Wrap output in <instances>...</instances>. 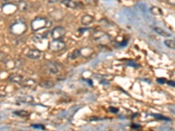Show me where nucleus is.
<instances>
[{"mask_svg": "<svg viewBox=\"0 0 175 131\" xmlns=\"http://www.w3.org/2000/svg\"><path fill=\"white\" fill-rule=\"evenodd\" d=\"M50 26H51V22L47 18L37 17L31 21V28L33 32L48 28Z\"/></svg>", "mask_w": 175, "mask_h": 131, "instance_id": "nucleus-1", "label": "nucleus"}, {"mask_svg": "<svg viewBox=\"0 0 175 131\" xmlns=\"http://www.w3.org/2000/svg\"><path fill=\"white\" fill-rule=\"evenodd\" d=\"M26 30H27L26 23L24 20H21V19L13 23L10 27L11 33L15 35V36H21L24 33H26Z\"/></svg>", "mask_w": 175, "mask_h": 131, "instance_id": "nucleus-2", "label": "nucleus"}, {"mask_svg": "<svg viewBox=\"0 0 175 131\" xmlns=\"http://www.w3.org/2000/svg\"><path fill=\"white\" fill-rule=\"evenodd\" d=\"M66 47V44L64 41H62L61 39H53L49 42L48 48L52 52H60L64 50Z\"/></svg>", "mask_w": 175, "mask_h": 131, "instance_id": "nucleus-3", "label": "nucleus"}, {"mask_svg": "<svg viewBox=\"0 0 175 131\" xmlns=\"http://www.w3.org/2000/svg\"><path fill=\"white\" fill-rule=\"evenodd\" d=\"M93 40L95 42L101 44L102 46H104L110 42V36L103 32H96L93 34Z\"/></svg>", "mask_w": 175, "mask_h": 131, "instance_id": "nucleus-4", "label": "nucleus"}, {"mask_svg": "<svg viewBox=\"0 0 175 131\" xmlns=\"http://www.w3.org/2000/svg\"><path fill=\"white\" fill-rule=\"evenodd\" d=\"M51 35L54 39H61L66 35V29L62 26H56L51 32Z\"/></svg>", "mask_w": 175, "mask_h": 131, "instance_id": "nucleus-5", "label": "nucleus"}, {"mask_svg": "<svg viewBox=\"0 0 175 131\" xmlns=\"http://www.w3.org/2000/svg\"><path fill=\"white\" fill-rule=\"evenodd\" d=\"M26 56L31 59H39L42 57V52L38 49H31L26 53Z\"/></svg>", "mask_w": 175, "mask_h": 131, "instance_id": "nucleus-6", "label": "nucleus"}, {"mask_svg": "<svg viewBox=\"0 0 175 131\" xmlns=\"http://www.w3.org/2000/svg\"><path fill=\"white\" fill-rule=\"evenodd\" d=\"M80 53H81V56H82L83 58H90L91 57L93 53H94V49L92 47H82L81 49H80Z\"/></svg>", "mask_w": 175, "mask_h": 131, "instance_id": "nucleus-7", "label": "nucleus"}, {"mask_svg": "<svg viewBox=\"0 0 175 131\" xmlns=\"http://www.w3.org/2000/svg\"><path fill=\"white\" fill-rule=\"evenodd\" d=\"M9 80L13 83H16V84H22L23 80H24V77L18 74V73H12L9 75Z\"/></svg>", "mask_w": 175, "mask_h": 131, "instance_id": "nucleus-8", "label": "nucleus"}, {"mask_svg": "<svg viewBox=\"0 0 175 131\" xmlns=\"http://www.w3.org/2000/svg\"><path fill=\"white\" fill-rule=\"evenodd\" d=\"M47 69L48 72L50 73H57L59 72V68L57 67V65H56L54 62H53V61H47Z\"/></svg>", "mask_w": 175, "mask_h": 131, "instance_id": "nucleus-9", "label": "nucleus"}, {"mask_svg": "<svg viewBox=\"0 0 175 131\" xmlns=\"http://www.w3.org/2000/svg\"><path fill=\"white\" fill-rule=\"evenodd\" d=\"M60 2H61V4L65 5L66 7H68V8L76 9L79 7V4L77 2L73 1V0H61Z\"/></svg>", "mask_w": 175, "mask_h": 131, "instance_id": "nucleus-10", "label": "nucleus"}, {"mask_svg": "<svg viewBox=\"0 0 175 131\" xmlns=\"http://www.w3.org/2000/svg\"><path fill=\"white\" fill-rule=\"evenodd\" d=\"M16 10H18V7L13 4H6L3 7V11L7 14H13L16 12Z\"/></svg>", "mask_w": 175, "mask_h": 131, "instance_id": "nucleus-11", "label": "nucleus"}, {"mask_svg": "<svg viewBox=\"0 0 175 131\" xmlns=\"http://www.w3.org/2000/svg\"><path fill=\"white\" fill-rule=\"evenodd\" d=\"M95 21V18L91 15H84L81 18V22L83 26H90V24H92Z\"/></svg>", "mask_w": 175, "mask_h": 131, "instance_id": "nucleus-12", "label": "nucleus"}, {"mask_svg": "<svg viewBox=\"0 0 175 131\" xmlns=\"http://www.w3.org/2000/svg\"><path fill=\"white\" fill-rule=\"evenodd\" d=\"M54 82L53 81V80H42L39 86L40 87V88H45V89H49V88H54Z\"/></svg>", "mask_w": 175, "mask_h": 131, "instance_id": "nucleus-13", "label": "nucleus"}, {"mask_svg": "<svg viewBox=\"0 0 175 131\" xmlns=\"http://www.w3.org/2000/svg\"><path fill=\"white\" fill-rule=\"evenodd\" d=\"M34 101V98L32 95H23L21 97L18 98V102L21 103H32Z\"/></svg>", "mask_w": 175, "mask_h": 131, "instance_id": "nucleus-14", "label": "nucleus"}, {"mask_svg": "<svg viewBox=\"0 0 175 131\" xmlns=\"http://www.w3.org/2000/svg\"><path fill=\"white\" fill-rule=\"evenodd\" d=\"M81 56V53H80V49H75L68 55V59L69 60H75L77 58H79Z\"/></svg>", "mask_w": 175, "mask_h": 131, "instance_id": "nucleus-15", "label": "nucleus"}, {"mask_svg": "<svg viewBox=\"0 0 175 131\" xmlns=\"http://www.w3.org/2000/svg\"><path fill=\"white\" fill-rule=\"evenodd\" d=\"M18 7V11H20V12H26L28 8H29V4L27 2H25L24 0L23 1H20V2H18V4L17 5Z\"/></svg>", "mask_w": 175, "mask_h": 131, "instance_id": "nucleus-16", "label": "nucleus"}, {"mask_svg": "<svg viewBox=\"0 0 175 131\" xmlns=\"http://www.w3.org/2000/svg\"><path fill=\"white\" fill-rule=\"evenodd\" d=\"M150 13H152L154 16H161L163 15V12L161 9L158 6H152L150 8Z\"/></svg>", "mask_w": 175, "mask_h": 131, "instance_id": "nucleus-17", "label": "nucleus"}, {"mask_svg": "<svg viewBox=\"0 0 175 131\" xmlns=\"http://www.w3.org/2000/svg\"><path fill=\"white\" fill-rule=\"evenodd\" d=\"M22 84H23V86L25 88H33L35 85H36V81L34 80H33V79H27L26 80H23Z\"/></svg>", "mask_w": 175, "mask_h": 131, "instance_id": "nucleus-18", "label": "nucleus"}, {"mask_svg": "<svg viewBox=\"0 0 175 131\" xmlns=\"http://www.w3.org/2000/svg\"><path fill=\"white\" fill-rule=\"evenodd\" d=\"M153 31L156 33L159 34V35L162 36V37H170V36H171V34L167 33L166 31H164L163 29H161L160 27H154Z\"/></svg>", "mask_w": 175, "mask_h": 131, "instance_id": "nucleus-19", "label": "nucleus"}, {"mask_svg": "<svg viewBox=\"0 0 175 131\" xmlns=\"http://www.w3.org/2000/svg\"><path fill=\"white\" fill-rule=\"evenodd\" d=\"M13 114H15V115L19 116V117H27V116L30 115V113H29L28 111H26V110H23V109L18 110V111H14Z\"/></svg>", "mask_w": 175, "mask_h": 131, "instance_id": "nucleus-20", "label": "nucleus"}, {"mask_svg": "<svg viewBox=\"0 0 175 131\" xmlns=\"http://www.w3.org/2000/svg\"><path fill=\"white\" fill-rule=\"evenodd\" d=\"M164 43H165V45H166L168 48H171L172 50L175 48L174 40H172V39H166Z\"/></svg>", "mask_w": 175, "mask_h": 131, "instance_id": "nucleus-21", "label": "nucleus"}, {"mask_svg": "<svg viewBox=\"0 0 175 131\" xmlns=\"http://www.w3.org/2000/svg\"><path fill=\"white\" fill-rule=\"evenodd\" d=\"M127 65L128 66H130V67H132V68H137L139 66L137 65L134 60H130V61H127Z\"/></svg>", "mask_w": 175, "mask_h": 131, "instance_id": "nucleus-22", "label": "nucleus"}, {"mask_svg": "<svg viewBox=\"0 0 175 131\" xmlns=\"http://www.w3.org/2000/svg\"><path fill=\"white\" fill-rule=\"evenodd\" d=\"M32 128H38V129H41V130H44V129H45V126L42 125V124H33V125H32Z\"/></svg>", "mask_w": 175, "mask_h": 131, "instance_id": "nucleus-23", "label": "nucleus"}, {"mask_svg": "<svg viewBox=\"0 0 175 131\" xmlns=\"http://www.w3.org/2000/svg\"><path fill=\"white\" fill-rule=\"evenodd\" d=\"M153 116H154V117H155V118L159 119V120H167V121H170V119L166 118V117H164V116H163V115H161V114H154Z\"/></svg>", "mask_w": 175, "mask_h": 131, "instance_id": "nucleus-24", "label": "nucleus"}, {"mask_svg": "<svg viewBox=\"0 0 175 131\" xmlns=\"http://www.w3.org/2000/svg\"><path fill=\"white\" fill-rule=\"evenodd\" d=\"M167 80L166 78H158L157 79V82L159 83V84H165V83H167Z\"/></svg>", "mask_w": 175, "mask_h": 131, "instance_id": "nucleus-25", "label": "nucleus"}, {"mask_svg": "<svg viewBox=\"0 0 175 131\" xmlns=\"http://www.w3.org/2000/svg\"><path fill=\"white\" fill-rule=\"evenodd\" d=\"M101 77L106 79V80H108V81H110V80L113 79V75H111V74H103V75H101Z\"/></svg>", "mask_w": 175, "mask_h": 131, "instance_id": "nucleus-26", "label": "nucleus"}, {"mask_svg": "<svg viewBox=\"0 0 175 131\" xmlns=\"http://www.w3.org/2000/svg\"><path fill=\"white\" fill-rule=\"evenodd\" d=\"M110 111L111 112H112V113H117L119 110H118V108H114V107H111L110 108Z\"/></svg>", "mask_w": 175, "mask_h": 131, "instance_id": "nucleus-27", "label": "nucleus"}, {"mask_svg": "<svg viewBox=\"0 0 175 131\" xmlns=\"http://www.w3.org/2000/svg\"><path fill=\"white\" fill-rule=\"evenodd\" d=\"M167 84L169 85V86H172V87H173V88L175 87L174 81H173V80H168V81H167Z\"/></svg>", "mask_w": 175, "mask_h": 131, "instance_id": "nucleus-28", "label": "nucleus"}, {"mask_svg": "<svg viewBox=\"0 0 175 131\" xmlns=\"http://www.w3.org/2000/svg\"><path fill=\"white\" fill-rule=\"evenodd\" d=\"M167 3H168V4H170V5H172V6H174L175 0H167Z\"/></svg>", "mask_w": 175, "mask_h": 131, "instance_id": "nucleus-29", "label": "nucleus"}, {"mask_svg": "<svg viewBox=\"0 0 175 131\" xmlns=\"http://www.w3.org/2000/svg\"><path fill=\"white\" fill-rule=\"evenodd\" d=\"M131 128H140V126H138V125H132V126H131Z\"/></svg>", "mask_w": 175, "mask_h": 131, "instance_id": "nucleus-30", "label": "nucleus"}, {"mask_svg": "<svg viewBox=\"0 0 175 131\" xmlns=\"http://www.w3.org/2000/svg\"><path fill=\"white\" fill-rule=\"evenodd\" d=\"M56 1H58V0H49V3H54Z\"/></svg>", "mask_w": 175, "mask_h": 131, "instance_id": "nucleus-31", "label": "nucleus"}, {"mask_svg": "<svg viewBox=\"0 0 175 131\" xmlns=\"http://www.w3.org/2000/svg\"><path fill=\"white\" fill-rule=\"evenodd\" d=\"M12 1H13V2H18H18H20V1H23V0H12Z\"/></svg>", "mask_w": 175, "mask_h": 131, "instance_id": "nucleus-32", "label": "nucleus"}]
</instances>
